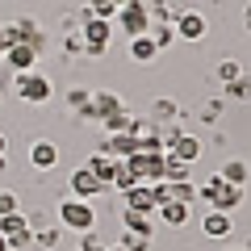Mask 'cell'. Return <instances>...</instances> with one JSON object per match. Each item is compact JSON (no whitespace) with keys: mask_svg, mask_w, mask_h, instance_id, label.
I'll list each match as a JSON object with an SVG mask.
<instances>
[{"mask_svg":"<svg viewBox=\"0 0 251 251\" xmlns=\"http://www.w3.org/2000/svg\"><path fill=\"white\" fill-rule=\"evenodd\" d=\"M59 222H63V230L88 234V230H97V209H92V201L63 197V201H59Z\"/></svg>","mask_w":251,"mask_h":251,"instance_id":"cell-1","label":"cell"},{"mask_svg":"<svg viewBox=\"0 0 251 251\" xmlns=\"http://www.w3.org/2000/svg\"><path fill=\"white\" fill-rule=\"evenodd\" d=\"M201 197H205V205L218 209V214H234V209L243 205V188L239 184H226L222 176H209L205 188H201Z\"/></svg>","mask_w":251,"mask_h":251,"instance_id":"cell-2","label":"cell"},{"mask_svg":"<svg viewBox=\"0 0 251 251\" xmlns=\"http://www.w3.org/2000/svg\"><path fill=\"white\" fill-rule=\"evenodd\" d=\"M13 88H17V97L29 100V105H46V100H50V80L38 75V72H21Z\"/></svg>","mask_w":251,"mask_h":251,"instance_id":"cell-3","label":"cell"},{"mask_svg":"<svg viewBox=\"0 0 251 251\" xmlns=\"http://www.w3.org/2000/svg\"><path fill=\"white\" fill-rule=\"evenodd\" d=\"M0 234L9 239V251H21L34 243V230H29V218L25 214H4L0 218Z\"/></svg>","mask_w":251,"mask_h":251,"instance_id":"cell-4","label":"cell"},{"mask_svg":"<svg viewBox=\"0 0 251 251\" xmlns=\"http://www.w3.org/2000/svg\"><path fill=\"white\" fill-rule=\"evenodd\" d=\"M117 25H122L130 38H134V34H147V29H151V9H147L143 0H130V4L117 9Z\"/></svg>","mask_w":251,"mask_h":251,"instance_id":"cell-5","label":"cell"},{"mask_svg":"<svg viewBox=\"0 0 251 251\" xmlns=\"http://www.w3.org/2000/svg\"><path fill=\"white\" fill-rule=\"evenodd\" d=\"M80 34H84V46H105L109 50V42H113V21H105V17H92L88 9L80 13Z\"/></svg>","mask_w":251,"mask_h":251,"instance_id":"cell-6","label":"cell"},{"mask_svg":"<svg viewBox=\"0 0 251 251\" xmlns=\"http://www.w3.org/2000/svg\"><path fill=\"white\" fill-rule=\"evenodd\" d=\"M67 188H72V197H80V201H92L97 193H105V184H100V180L92 176V168H88V163L72 172V180H67Z\"/></svg>","mask_w":251,"mask_h":251,"instance_id":"cell-7","label":"cell"},{"mask_svg":"<svg viewBox=\"0 0 251 251\" xmlns=\"http://www.w3.org/2000/svg\"><path fill=\"white\" fill-rule=\"evenodd\" d=\"M172 29H176V38H184V42H201V38L209 34V21L201 17V13H180V17L172 21Z\"/></svg>","mask_w":251,"mask_h":251,"instance_id":"cell-8","label":"cell"},{"mask_svg":"<svg viewBox=\"0 0 251 251\" xmlns=\"http://www.w3.org/2000/svg\"><path fill=\"white\" fill-rule=\"evenodd\" d=\"M126 209H138V214L151 218L155 209H159V201H155V184H147V180H138L130 193H126Z\"/></svg>","mask_w":251,"mask_h":251,"instance_id":"cell-9","label":"cell"},{"mask_svg":"<svg viewBox=\"0 0 251 251\" xmlns=\"http://www.w3.org/2000/svg\"><path fill=\"white\" fill-rule=\"evenodd\" d=\"M163 155L168 159H176V163H193L201 155V138H193V134H176L168 147H163Z\"/></svg>","mask_w":251,"mask_h":251,"instance_id":"cell-10","label":"cell"},{"mask_svg":"<svg viewBox=\"0 0 251 251\" xmlns=\"http://www.w3.org/2000/svg\"><path fill=\"white\" fill-rule=\"evenodd\" d=\"M9 34H13V46H29V50H38L42 54V46H46V38H42V29L34 25V21H13L9 25Z\"/></svg>","mask_w":251,"mask_h":251,"instance_id":"cell-11","label":"cell"},{"mask_svg":"<svg viewBox=\"0 0 251 251\" xmlns=\"http://www.w3.org/2000/svg\"><path fill=\"white\" fill-rule=\"evenodd\" d=\"M100 151L113 159H130V155H138V134H105Z\"/></svg>","mask_w":251,"mask_h":251,"instance_id":"cell-12","label":"cell"},{"mask_svg":"<svg viewBox=\"0 0 251 251\" xmlns=\"http://www.w3.org/2000/svg\"><path fill=\"white\" fill-rule=\"evenodd\" d=\"M29 163H34V172H50L54 163H59V147H54L50 138H38V143L29 147Z\"/></svg>","mask_w":251,"mask_h":251,"instance_id":"cell-13","label":"cell"},{"mask_svg":"<svg viewBox=\"0 0 251 251\" xmlns=\"http://www.w3.org/2000/svg\"><path fill=\"white\" fill-rule=\"evenodd\" d=\"M4 63H9V67H13V72H34V63H38V50H29V46H9V50H4Z\"/></svg>","mask_w":251,"mask_h":251,"instance_id":"cell-14","label":"cell"},{"mask_svg":"<svg viewBox=\"0 0 251 251\" xmlns=\"http://www.w3.org/2000/svg\"><path fill=\"white\" fill-rule=\"evenodd\" d=\"M117 163H122V159H113V155L97 151V155L88 159V168H92V176H97L100 184H113V176H117Z\"/></svg>","mask_w":251,"mask_h":251,"instance_id":"cell-15","label":"cell"},{"mask_svg":"<svg viewBox=\"0 0 251 251\" xmlns=\"http://www.w3.org/2000/svg\"><path fill=\"white\" fill-rule=\"evenodd\" d=\"M201 230H205L209 239H226V234H230V214H218V209H209V214L201 218Z\"/></svg>","mask_w":251,"mask_h":251,"instance_id":"cell-16","label":"cell"},{"mask_svg":"<svg viewBox=\"0 0 251 251\" xmlns=\"http://www.w3.org/2000/svg\"><path fill=\"white\" fill-rule=\"evenodd\" d=\"M155 54H159V46L151 42V34H134L130 38V59L134 63H151Z\"/></svg>","mask_w":251,"mask_h":251,"instance_id":"cell-17","label":"cell"},{"mask_svg":"<svg viewBox=\"0 0 251 251\" xmlns=\"http://www.w3.org/2000/svg\"><path fill=\"white\" fill-rule=\"evenodd\" d=\"M113 113H122V100L113 97V92H92V117H113Z\"/></svg>","mask_w":251,"mask_h":251,"instance_id":"cell-18","label":"cell"},{"mask_svg":"<svg viewBox=\"0 0 251 251\" xmlns=\"http://www.w3.org/2000/svg\"><path fill=\"white\" fill-rule=\"evenodd\" d=\"M155 214H159L168 226H184V222H188V205H184V201H159Z\"/></svg>","mask_w":251,"mask_h":251,"instance_id":"cell-19","label":"cell"},{"mask_svg":"<svg viewBox=\"0 0 251 251\" xmlns=\"http://www.w3.org/2000/svg\"><path fill=\"white\" fill-rule=\"evenodd\" d=\"M138 163H143V180H155V184L168 172V155H138Z\"/></svg>","mask_w":251,"mask_h":251,"instance_id":"cell-20","label":"cell"},{"mask_svg":"<svg viewBox=\"0 0 251 251\" xmlns=\"http://www.w3.org/2000/svg\"><path fill=\"white\" fill-rule=\"evenodd\" d=\"M218 176H222L226 184H239V188H243V184H247V176H251V172H247V163H243V159H226Z\"/></svg>","mask_w":251,"mask_h":251,"instance_id":"cell-21","label":"cell"},{"mask_svg":"<svg viewBox=\"0 0 251 251\" xmlns=\"http://www.w3.org/2000/svg\"><path fill=\"white\" fill-rule=\"evenodd\" d=\"M122 222H126V230L151 239V218H147V214H138V209H122Z\"/></svg>","mask_w":251,"mask_h":251,"instance_id":"cell-22","label":"cell"},{"mask_svg":"<svg viewBox=\"0 0 251 251\" xmlns=\"http://www.w3.org/2000/svg\"><path fill=\"white\" fill-rule=\"evenodd\" d=\"M67 109H75L80 117H92V92L88 88H72L67 92Z\"/></svg>","mask_w":251,"mask_h":251,"instance_id":"cell-23","label":"cell"},{"mask_svg":"<svg viewBox=\"0 0 251 251\" xmlns=\"http://www.w3.org/2000/svg\"><path fill=\"white\" fill-rule=\"evenodd\" d=\"M59 239H63V226H38V230H34V243H38V247H46V251L59 247Z\"/></svg>","mask_w":251,"mask_h":251,"instance_id":"cell-24","label":"cell"},{"mask_svg":"<svg viewBox=\"0 0 251 251\" xmlns=\"http://www.w3.org/2000/svg\"><path fill=\"white\" fill-rule=\"evenodd\" d=\"M105 134H134V122H130V113H113V117H105Z\"/></svg>","mask_w":251,"mask_h":251,"instance_id":"cell-25","label":"cell"},{"mask_svg":"<svg viewBox=\"0 0 251 251\" xmlns=\"http://www.w3.org/2000/svg\"><path fill=\"white\" fill-rule=\"evenodd\" d=\"M147 34H151V42L159 46V50H163V46H172V42H176V29H172V25H151Z\"/></svg>","mask_w":251,"mask_h":251,"instance_id":"cell-26","label":"cell"},{"mask_svg":"<svg viewBox=\"0 0 251 251\" xmlns=\"http://www.w3.org/2000/svg\"><path fill=\"white\" fill-rule=\"evenodd\" d=\"M88 13H92V17H117V4H113V0H88Z\"/></svg>","mask_w":251,"mask_h":251,"instance_id":"cell-27","label":"cell"},{"mask_svg":"<svg viewBox=\"0 0 251 251\" xmlns=\"http://www.w3.org/2000/svg\"><path fill=\"white\" fill-rule=\"evenodd\" d=\"M188 172H193V163H176V159H168V172H163V180H188Z\"/></svg>","mask_w":251,"mask_h":251,"instance_id":"cell-28","label":"cell"},{"mask_svg":"<svg viewBox=\"0 0 251 251\" xmlns=\"http://www.w3.org/2000/svg\"><path fill=\"white\" fill-rule=\"evenodd\" d=\"M239 75H243V67H239V63H234V59H226L222 67H218V80H222V84H230V80H239Z\"/></svg>","mask_w":251,"mask_h":251,"instance_id":"cell-29","label":"cell"},{"mask_svg":"<svg viewBox=\"0 0 251 251\" xmlns=\"http://www.w3.org/2000/svg\"><path fill=\"white\" fill-rule=\"evenodd\" d=\"M122 247H126V251H147V247H151V239H143V234H134V230H126Z\"/></svg>","mask_w":251,"mask_h":251,"instance_id":"cell-30","label":"cell"},{"mask_svg":"<svg viewBox=\"0 0 251 251\" xmlns=\"http://www.w3.org/2000/svg\"><path fill=\"white\" fill-rule=\"evenodd\" d=\"M80 251H109V247H105V239H100L97 230H88V234H84V243H80Z\"/></svg>","mask_w":251,"mask_h":251,"instance_id":"cell-31","label":"cell"},{"mask_svg":"<svg viewBox=\"0 0 251 251\" xmlns=\"http://www.w3.org/2000/svg\"><path fill=\"white\" fill-rule=\"evenodd\" d=\"M13 84H17V72H13L9 63L0 59V88H13Z\"/></svg>","mask_w":251,"mask_h":251,"instance_id":"cell-32","label":"cell"},{"mask_svg":"<svg viewBox=\"0 0 251 251\" xmlns=\"http://www.w3.org/2000/svg\"><path fill=\"white\" fill-rule=\"evenodd\" d=\"M4 214H17V197L0 188V218H4Z\"/></svg>","mask_w":251,"mask_h":251,"instance_id":"cell-33","label":"cell"},{"mask_svg":"<svg viewBox=\"0 0 251 251\" xmlns=\"http://www.w3.org/2000/svg\"><path fill=\"white\" fill-rule=\"evenodd\" d=\"M84 50V34H67V54H80Z\"/></svg>","mask_w":251,"mask_h":251,"instance_id":"cell-34","label":"cell"},{"mask_svg":"<svg viewBox=\"0 0 251 251\" xmlns=\"http://www.w3.org/2000/svg\"><path fill=\"white\" fill-rule=\"evenodd\" d=\"M9 46H13V34H9V25H0V59H4Z\"/></svg>","mask_w":251,"mask_h":251,"instance_id":"cell-35","label":"cell"},{"mask_svg":"<svg viewBox=\"0 0 251 251\" xmlns=\"http://www.w3.org/2000/svg\"><path fill=\"white\" fill-rule=\"evenodd\" d=\"M147 9H163V4H168V0H143Z\"/></svg>","mask_w":251,"mask_h":251,"instance_id":"cell-36","label":"cell"},{"mask_svg":"<svg viewBox=\"0 0 251 251\" xmlns=\"http://www.w3.org/2000/svg\"><path fill=\"white\" fill-rule=\"evenodd\" d=\"M0 155H9V138L4 134H0Z\"/></svg>","mask_w":251,"mask_h":251,"instance_id":"cell-37","label":"cell"},{"mask_svg":"<svg viewBox=\"0 0 251 251\" xmlns=\"http://www.w3.org/2000/svg\"><path fill=\"white\" fill-rule=\"evenodd\" d=\"M0 251H9V239H4V234H0Z\"/></svg>","mask_w":251,"mask_h":251,"instance_id":"cell-38","label":"cell"},{"mask_svg":"<svg viewBox=\"0 0 251 251\" xmlns=\"http://www.w3.org/2000/svg\"><path fill=\"white\" fill-rule=\"evenodd\" d=\"M113 4H117V9H122V4H130V0H113Z\"/></svg>","mask_w":251,"mask_h":251,"instance_id":"cell-39","label":"cell"},{"mask_svg":"<svg viewBox=\"0 0 251 251\" xmlns=\"http://www.w3.org/2000/svg\"><path fill=\"white\" fill-rule=\"evenodd\" d=\"M109 251H126V247H122V243H117V247H109Z\"/></svg>","mask_w":251,"mask_h":251,"instance_id":"cell-40","label":"cell"},{"mask_svg":"<svg viewBox=\"0 0 251 251\" xmlns=\"http://www.w3.org/2000/svg\"><path fill=\"white\" fill-rule=\"evenodd\" d=\"M226 251H247V247H226Z\"/></svg>","mask_w":251,"mask_h":251,"instance_id":"cell-41","label":"cell"}]
</instances>
